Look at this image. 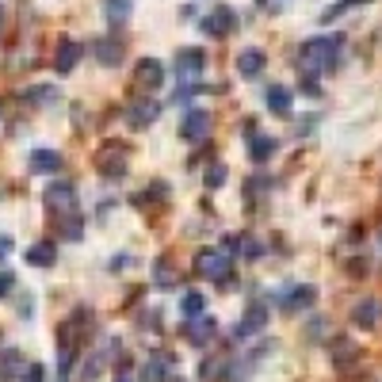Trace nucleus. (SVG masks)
<instances>
[{
	"instance_id": "obj_1",
	"label": "nucleus",
	"mask_w": 382,
	"mask_h": 382,
	"mask_svg": "<svg viewBox=\"0 0 382 382\" xmlns=\"http://www.w3.org/2000/svg\"><path fill=\"white\" fill-rule=\"evenodd\" d=\"M340 50H344V35H321V38H306L298 46V69L310 73V77H321L332 65L340 61Z\"/></svg>"
},
{
	"instance_id": "obj_32",
	"label": "nucleus",
	"mask_w": 382,
	"mask_h": 382,
	"mask_svg": "<svg viewBox=\"0 0 382 382\" xmlns=\"http://www.w3.org/2000/svg\"><path fill=\"white\" fill-rule=\"evenodd\" d=\"M15 291V275L12 272H0V298H8Z\"/></svg>"
},
{
	"instance_id": "obj_5",
	"label": "nucleus",
	"mask_w": 382,
	"mask_h": 382,
	"mask_svg": "<svg viewBox=\"0 0 382 382\" xmlns=\"http://www.w3.org/2000/svg\"><path fill=\"white\" fill-rule=\"evenodd\" d=\"M199 27H203V35L222 38V35H230V31L237 27V12H233V8H214L210 15H203V20H199Z\"/></svg>"
},
{
	"instance_id": "obj_6",
	"label": "nucleus",
	"mask_w": 382,
	"mask_h": 382,
	"mask_svg": "<svg viewBox=\"0 0 382 382\" xmlns=\"http://www.w3.org/2000/svg\"><path fill=\"white\" fill-rule=\"evenodd\" d=\"M203 65H207V54H203L199 46H188V50L176 54L172 69H176V77H180V80H195L203 73Z\"/></svg>"
},
{
	"instance_id": "obj_3",
	"label": "nucleus",
	"mask_w": 382,
	"mask_h": 382,
	"mask_svg": "<svg viewBox=\"0 0 382 382\" xmlns=\"http://www.w3.org/2000/svg\"><path fill=\"white\" fill-rule=\"evenodd\" d=\"M195 272H199V279H210V283H226L233 272V260L226 253H199V260H195Z\"/></svg>"
},
{
	"instance_id": "obj_14",
	"label": "nucleus",
	"mask_w": 382,
	"mask_h": 382,
	"mask_svg": "<svg viewBox=\"0 0 382 382\" xmlns=\"http://www.w3.org/2000/svg\"><path fill=\"white\" fill-rule=\"evenodd\" d=\"M77 61H80V43L61 38V43H58V54H54V69H58V73H69Z\"/></svg>"
},
{
	"instance_id": "obj_31",
	"label": "nucleus",
	"mask_w": 382,
	"mask_h": 382,
	"mask_svg": "<svg viewBox=\"0 0 382 382\" xmlns=\"http://www.w3.org/2000/svg\"><path fill=\"white\" fill-rule=\"evenodd\" d=\"M54 96H58V92H54V88H31V92H27V100H35V103H46V100H54Z\"/></svg>"
},
{
	"instance_id": "obj_13",
	"label": "nucleus",
	"mask_w": 382,
	"mask_h": 382,
	"mask_svg": "<svg viewBox=\"0 0 382 382\" xmlns=\"http://www.w3.org/2000/svg\"><path fill=\"white\" fill-rule=\"evenodd\" d=\"M138 80H142V88H161L165 85V65L157 58H142L138 61Z\"/></svg>"
},
{
	"instance_id": "obj_18",
	"label": "nucleus",
	"mask_w": 382,
	"mask_h": 382,
	"mask_svg": "<svg viewBox=\"0 0 382 382\" xmlns=\"http://www.w3.org/2000/svg\"><path fill=\"white\" fill-rule=\"evenodd\" d=\"M100 8L108 23H126V15L134 12V0H100Z\"/></svg>"
},
{
	"instance_id": "obj_29",
	"label": "nucleus",
	"mask_w": 382,
	"mask_h": 382,
	"mask_svg": "<svg viewBox=\"0 0 382 382\" xmlns=\"http://www.w3.org/2000/svg\"><path fill=\"white\" fill-rule=\"evenodd\" d=\"M157 283H161V287H176V272H172V267H165V264H157Z\"/></svg>"
},
{
	"instance_id": "obj_10",
	"label": "nucleus",
	"mask_w": 382,
	"mask_h": 382,
	"mask_svg": "<svg viewBox=\"0 0 382 382\" xmlns=\"http://www.w3.org/2000/svg\"><path fill=\"white\" fill-rule=\"evenodd\" d=\"M352 321L360 325V329H375V325L382 321V302L379 298H363V302H355Z\"/></svg>"
},
{
	"instance_id": "obj_22",
	"label": "nucleus",
	"mask_w": 382,
	"mask_h": 382,
	"mask_svg": "<svg viewBox=\"0 0 382 382\" xmlns=\"http://www.w3.org/2000/svg\"><path fill=\"white\" fill-rule=\"evenodd\" d=\"M363 4H371V0H337V4H332L329 12L321 15V23H332V20H340L344 12H352V8H363Z\"/></svg>"
},
{
	"instance_id": "obj_19",
	"label": "nucleus",
	"mask_w": 382,
	"mask_h": 382,
	"mask_svg": "<svg viewBox=\"0 0 382 382\" xmlns=\"http://www.w3.org/2000/svg\"><path fill=\"white\" fill-rule=\"evenodd\" d=\"M27 260H31L35 267H50L54 260H58V249H54L50 241H35V245L27 249Z\"/></svg>"
},
{
	"instance_id": "obj_4",
	"label": "nucleus",
	"mask_w": 382,
	"mask_h": 382,
	"mask_svg": "<svg viewBox=\"0 0 382 382\" xmlns=\"http://www.w3.org/2000/svg\"><path fill=\"white\" fill-rule=\"evenodd\" d=\"M210 126H214L210 111L207 108H191L188 115H184V123H180V138H184V142H207Z\"/></svg>"
},
{
	"instance_id": "obj_35",
	"label": "nucleus",
	"mask_w": 382,
	"mask_h": 382,
	"mask_svg": "<svg viewBox=\"0 0 382 382\" xmlns=\"http://www.w3.org/2000/svg\"><path fill=\"white\" fill-rule=\"evenodd\" d=\"M115 382H134V379H130V375H119V379H115Z\"/></svg>"
},
{
	"instance_id": "obj_17",
	"label": "nucleus",
	"mask_w": 382,
	"mask_h": 382,
	"mask_svg": "<svg viewBox=\"0 0 382 382\" xmlns=\"http://www.w3.org/2000/svg\"><path fill=\"white\" fill-rule=\"evenodd\" d=\"M264 65H267V58H264L260 50H245V54L237 58V73L253 80V77H260V73H264Z\"/></svg>"
},
{
	"instance_id": "obj_15",
	"label": "nucleus",
	"mask_w": 382,
	"mask_h": 382,
	"mask_svg": "<svg viewBox=\"0 0 382 382\" xmlns=\"http://www.w3.org/2000/svg\"><path fill=\"white\" fill-rule=\"evenodd\" d=\"M275 149H279V142H275L272 134H253V142H249V157L260 161V165H264V161H272Z\"/></svg>"
},
{
	"instance_id": "obj_12",
	"label": "nucleus",
	"mask_w": 382,
	"mask_h": 382,
	"mask_svg": "<svg viewBox=\"0 0 382 382\" xmlns=\"http://www.w3.org/2000/svg\"><path fill=\"white\" fill-rule=\"evenodd\" d=\"M184 332H188V340H191V344H207V340H214L218 321L203 314V318H191V321H188V329H184Z\"/></svg>"
},
{
	"instance_id": "obj_28",
	"label": "nucleus",
	"mask_w": 382,
	"mask_h": 382,
	"mask_svg": "<svg viewBox=\"0 0 382 382\" xmlns=\"http://www.w3.org/2000/svg\"><path fill=\"white\" fill-rule=\"evenodd\" d=\"M222 184H226V168L214 165V168L207 172V188H222Z\"/></svg>"
},
{
	"instance_id": "obj_30",
	"label": "nucleus",
	"mask_w": 382,
	"mask_h": 382,
	"mask_svg": "<svg viewBox=\"0 0 382 382\" xmlns=\"http://www.w3.org/2000/svg\"><path fill=\"white\" fill-rule=\"evenodd\" d=\"M241 253H245V260H256L260 253H264V249H260V241H253V237H245V241H241Z\"/></svg>"
},
{
	"instance_id": "obj_2",
	"label": "nucleus",
	"mask_w": 382,
	"mask_h": 382,
	"mask_svg": "<svg viewBox=\"0 0 382 382\" xmlns=\"http://www.w3.org/2000/svg\"><path fill=\"white\" fill-rule=\"evenodd\" d=\"M43 199H46V210H50V214H58V218H65V214H77V188H73L69 180L50 184Z\"/></svg>"
},
{
	"instance_id": "obj_33",
	"label": "nucleus",
	"mask_w": 382,
	"mask_h": 382,
	"mask_svg": "<svg viewBox=\"0 0 382 382\" xmlns=\"http://www.w3.org/2000/svg\"><path fill=\"white\" fill-rule=\"evenodd\" d=\"M260 8H279V4H287V0H256Z\"/></svg>"
},
{
	"instance_id": "obj_23",
	"label": "nucleus",
	"mask_w": 382,
	"mask_h": 382,
	"mask_svg": "<svg viewBox=\"0 0 382 382\" xmlns=\"http://www.w3.org/2000/svg\"><path fill=\"white\" fill-rule=\"evenodd\" d=\"M180 310H184V318H203V310H207V298L203 295H184V302H180Z\"/></svg>"
},
{
	"instance_id": "obj_8",
	"label": "nucleus",
	"mask_w": 382,
	"mask_h": 382,
	"mask_svg": "<svg viewBox=\"0 0 382 382\" xmlns=\"http://www.w3.org/2000/svg\"><path fill=\"white\" fill-rule=\"evenodd\" d=\"M314 298H318V291H314L310 283H302V287H291L287 295H279V306L287 314H298V310H310Z\"/></svg>"
},
{
	"instance_id": "obj_7",
	"label": "nucleus",
	"mask_w": 382,
	"mask_h": 382,
	"mask_svg": "<svg viewBox=\"0 0 382 382\" xmlns=\"http://www.w3.org/2000/svg\"><path fill=\"white\" fill-rule=\"evenodd\" d=\"M157 119H161V103L157 100H138V103H130V111H126V123L134 130L153 126Z\"/></svg>"
},
{
	"instance_id": "obj_20",
	"label": "nucleus",
	"mask_w": 382,
	"mask_h": 382,
	"mask_svg": "<svg viewBox=\"0 0 382 382\" xmlns=\"http://www.w3.org/2000/svg\"><path fill=\"white\" fill-rule=\"evenodd\" d=\"M20 371H23V355L12 352V348H4V352H0V382H12Z\"/></svg>"
},
{
	"instance_id": "obj_9",
	"label": "nucleus",
	"mask_w": 382,
	"mask_h": 382,
	"mask_svg": "<svg viewBox=\"0 0 382 382\" xmlns=\"http://www.w3.org/2000/svg\"><path fill=\"white\" fill-rule=\"evenodd\" d=\"M267 325V306L264 302H249L245 318H241V325L233 329V337H253V332H260Z\"/></svg>"
},
{
	"instance_id": "obj_34",
	"label": "nucleus",
	"mask_w": 382,
	"mask_h": 382,
	"mask_svg": "<svg viewBox=\"0 0 382 382\" xmlns=\"http://www.w3.org/2000/svg\"><path fill=\"white\" fill-rule=\"evenodd\" d=\"M8 249H12V241H8V237H0V256H4Z\"/></svg>"
},
{
	"instance_id": "obj_21",
	"label": "nucleus",
	"mask_w": 382,
	"mask_h": 382,
	"mask_svg": "<svg viewBox=\"0 0 382 382\" xmlns=\"http://www.w3.org/2000/svg\"><path fill=\"white\" fill-rule=\"evenodd\" d=\"M96 61L100 65H119L123 61V46H119L115 38H100V43H96Z\"/></svg>"
},
{
	"instance_id": "obj_16",
	"label": "nucleus",
	"mask_w": 382,
	"mask_h": 382,
	"mask_svg": "<svg viewBox=\"0 0 382 382\" xmlns=\"http://www.w3.org/2000/svg\"><path fill=\"white\" fill-rule=\"evenodd\" d=\"M291 103H295V96H291L287 85H272V88H267V108H272L275 115H291Z\"/></svg>"
},
{
	"instance_id": "obj_11",
	"label": "nucleus",
	"mask_w": 382,
	"mask_h": 382,
	"mask_svg": "<svg viewBox=\"0 0 382 382\" xmlns=\"http://www.w3.org/2000/svg\"><path fill=\"white\" fill-rule=\"evenodd\" d=\"M31 172H38V176L61 172V153L58 149H35L31 153Z\"/></svg>"
},
{
	"instance_id": "obj_26",
	"label": "nucleus",
	"mask_w": 382,
	"mask_h": 382,
	"mask_svg": "<svg viewBox=\"0 0 382 382\" xmlns=\"http://www.w3.org/2000/svg\"><path fill=\"white\" fill-rule=\"evenodd\" d=\"M23 382H46V367H43V363H27V371H23Z\"/></svg>"
},
{
	"instance_id": "obj_25",
	"label": "nucleus",
	"mask_w": 382,
	"mask_h": 382,
	"mask_svg": "<svg viewBox=\"0 0 382 382\" xmlns=\"http://www.w3.org/2000/svg\"><path fill=\"white\" fill-rule=\"evenodd\" d=\"M145 382H165V363L161 360H153L149 367H145V375H142Z\"/></svg>"
},
{
	"instance_id": "obj_27",
	"label": "nucleus",
	"mask_w": 382,
	"mask_h": 382,
	"mask_svg": "<svg viewBox=\"0 0 382 382\" xmlns=\"http://www.w3.org/2000/svg\"><path fill=\"white\" fill-rule=\"evenodd\" d=\"M96 375H100V355H92V360L85 363V371H80V382H96Z\"/></svg>"
},
{
	"instance_id": "obj_24",
	"label": "nucleus",
	"mask_w": 382,
	"mask_h": 382,
	"mask_svg": "<svg viewBox=\"0 0 382 382\" xmlns=\"http://www.w3.org/2000/svg\"><path fill=\"white\" fill-rule=\"evenodd\" d=\"M58 222H61V237H73V241L80 237V218L77 214H65V218H58Z\"/></svg>"
}]
</instances>
